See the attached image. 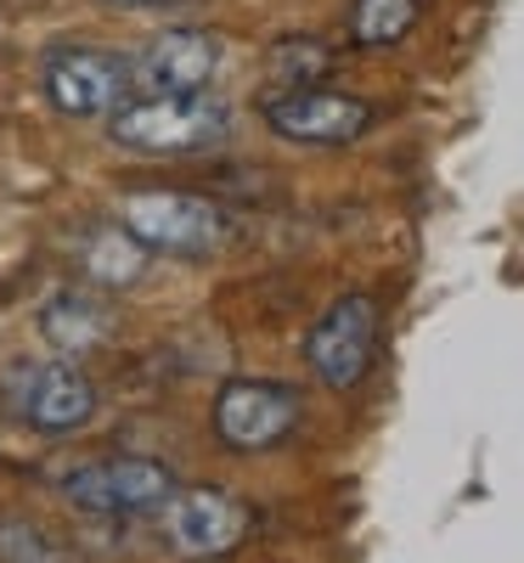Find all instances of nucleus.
<instances>
[{
    "label": "nucleus",
    "mask_w": 524,
    "mask_h": 563,
    "mask_svg": "<svg viewBox=\"0 0 524 563\" xmlns=\"http://www.w3.org/2000/svg\"><path fill=\"white\" fill-rule=\"evenodd\" d=\"M226 130H231V108L209 90H141V97H124L108 113L113 147L141 158L204 153L215 141H226Z\"/></svg>",
    "instance_id": "1"
},
{
    "label": "nucleus",
    "mask_w": 524,
    "mask_h": 563,
    "mask_svg": "<svg viewBox=\"0 0 524 563\" xmlns=\"http://www.w3.org/2000/svg\"><path fill=\"white\" fill-rule=\"evenodd\" d=\"M119 225L148 254H164V260H209L226 243V209L198 198V192H175V186L124 192Z\"/></svg>",
    "instance_id": "2"
},
{
    "label": "nucleus",
    "mask_w": 524,
    "mask_h": 563,
    "mask_svg": "<svg viewBox=\"0 0 524 563\" xmlns=\"http://www.w3.org/2000/svg\"><path fill=\"white\" fill-rule=\"evenodd\" d=\"M63 496L90 519H141L175 496V474L159 456H97L68 467Z\"/></svg>",
    "instance_id": "3"
},
{
    "label": "nucleus",
    "mask_w": 524,
    "mask_h": 563,
    "mask_svg": "<svg viewBox=\"0 0 524 563\" xmlns=\"http://www.w3.org/2000/svg\"><path fill=\"white\" fill-rule=\"evenodd\" d=\"M159 512H164V547L186 563L231 558L254 536V507L220 485H193V490L175 485V496Z\"/></svg>",
    "instance_id": "4"
},
{
    "label": "nucleus",
    "mask_w": 524,
    "mask_h": 563,
    "mask_svg": "<svg viewBox=\"0 0 524 563\" xmlns=\"http://www.w3.org/2000/svg\"><path fill=\"white\" fill-rule=\"evenodd\" d=\"M40 90L63 119H102L113 113L135 79H130V57L102 52V45H57L40 63Z\"/></svg>",
    "instance_id": "5"
},
{
    "label": "nucleus",
    "mask_w": 524,
    "mask_h": 563,
    "mask_svg": "<svg viewBox=\"0 0 524 563\" xmlns=\"http://www.w3.org/2000/svg\"><path fill=\"white\" fill-rule=\"evenodd\" d=\"M378 299L372 294H345L321 310V321L310 327L305 339V361L310 372L332 389V395H350L367 372H372V355H378Z\"/></svg>",
    "instance_id": "6"
},
{
    "label": "nucleus",
    "mask_w": 524,
    "mask_h": 563,
    "mask_svg": "<svg viewBox=\"0 0 524 563\" xmlns=\"http://www.w3.org/2000/svg\"><path fill=\"white\" fill-rule=\"evenodd\" d=\"M7 406L34 434H74L97 417V384L63 355L52 361H23L7 378Z\"/></svg>",
    "instance_id": "7"
},
{
    "label": "nucleus",
    "mask_w": 524,
    "mask_h": 563,
    "mask_svg": "<svg viewBox=\"0 0 524 563\" xmlns=\"http://www.w3.org/2000/svg\"><path fill=\"white\" fill-rule=\"evenodd\" d=\"M260 113L294 147H350V141L372 130V102L350 97V90H332V85L271 90Z\"/></svg>",
    "instance_id": "8"
},
{
    "label": "nucleus",
    "mask_w": 524,
    "mask_h": 563,
    "mask_svg": "<svg viewBox=\"0 0 524 563\" xmlns=\"http://www.w3.org/2000/svg\"><path fill=\"white\" fill-rule=\"evenodd\" d=\"M299 429V389L276 378H231L215 395V440L226 451H271Z\"/></svg>",
    "instance_id": "9"
},
{
    "label": "nucleus",
    "mask_w": 524,
    "mask_h": 563,
    "mask_svg": "<svg viewBox=\"0 0 524 563\" xmlns=\"http://www.w3.org/2000/svg\"><path fill=\"white\" fill-rule=\"evenodd\" d=\"M220 68V34L209 29H164L148 52L130 63L135 90H209Z\"/></svg>",
    "instance_id": "10"
},
{
    "label": "nucleus",
    "mask_w": 524,
    "mask_h": 563,
    "mask_svg": "<svg viewBox=\"0 0 524 563\" xmlns=\"http://www.w3.org/2000/svg\"><path fill=\"white\" fill-rule=\"evenodd\" d=\"M40 339L52 344L63 361H79L90 350H102L113 339V310L102 294L90 288H57L40 305Z\"/></svg>",
    "instance_id": "11"
},
{
    "label": "nucleus",
    "mask_w": 524,
    "mask_h": 563,
    "mask_svg": "<svg viewBox=\"0 0 524 563\" xmlns=\"http://www.w3.org/2000/svg\"><path fill=\"white\" fill-rule=\"evenodd\" d=\"M79 265H85V276L97 282V288H135L141 276H148V265H153V254L141 249L130 231L113 220V225H97L85 238V249H79Z\"/></svg>",
    "instance_id": "12"
},
{
    "label": "nucleus",
    "mask_w": 524,
    "mask_h": 563,
    "mask_svg": "<svg viewBox=\"0 0 524 563\" xmlns=\"http://www.w3.org/2000/svg\"><path fill=\"white\" fill-rule=\"evenodd\" d=\"M332 63H339V52H332L327 40H316V34H288V40L271 45L265 74H271V85H282V90H299V85H321V79L332 74Z\"/></svg>",
    "instance_id": "13"
},
{
    "label": "nucleus",
    "mask_w": 524,
    "mask_h": 563,
    "mask_svg": "<svg viewBox=\"0 0 524 563\" xmlns=\"http://www.w3.org/2000/svg\"><path fill=\"white\" fill-rule=\"evenodd\" d=\"M423 18V0H356L350 12V45L361 52H384V45H401Z\"/></svg>",
    "instance_id": "14"
},
{
    "label": "nucleus",
    "mask_w": 524,
    "mask_h": 563,
    "mask_svg": "<svg viewBox=\"0 0 524 563\" xmlns=\"http://www.w3.org/2000/svg\"><path fill=\"white\" fill-rule=\"evenodd\" d=\"M102 7H119V12H153V7H181V0H102Z\"/></svg>",
    "instance_id": "15"
},
{
    "label": "nucleus",
    "mask_w": 524,
    "mask_h": 563,
    "mask_svg": "<svg viewBox=\"0 0 524 563\" xmlns=\"http://www.w3.org/2000/svg\"><path fill=\"white\" fill-rule=\"evenodd\" d=\"M40 563H57V558H40Z\"/></svg>",
    "instance_id": "16"
}]
</instances>
